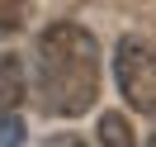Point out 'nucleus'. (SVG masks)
<instances>
[{"mask_svg": "<svg viewBox=\"0 0 156 147\" xmlns=\"http://www.w3.org/2000/svg\"><path fill=\"white\" fill-rule=\"evenodd\" d=\"M33 86L48 114L76 119L99 100V48L80 24H48L33 48Z\"/></svg>", "mask_w": 156, "mask_h": 147, "instance_id": "1", "label": "nucleus"}, {"mask_svg": "<svg viewBox=\"0 0 156 147\" xmlns=\"http://www.w3.org/2000/svg\"><path fill=\"white\" fill-rule=\"evenodd\" d=\"M99 147H137L123 114H99Z\"/></svg>", "mask_w": 156, "mask_h": 147, "instance_id": "4", "label": "nucleus"}, {"mask_svg": "<svg viewBox=\"0 0 156 147\" xmlns=\"http://www.w3.org/2000/svg\"><path fill=\"white\" fill-rule=\"evenodd\" d=\"M48 147H85L80 138H71V133H62V138H48Z\"/></svg>", "mask_w": 156, "mask_h": 147, "instance_id": "7", "label": "nucleus"}, {"mask_svg": "<svg viewBox=\"0 0 156 147\" xmlns=\"http://www.w3.org/2000/svg\"><path fill=\"white\" fill-rule=\"evenodd\" d=\"M114 76L123 100L137 109V114H156V43L151 38H118L114 48Z\"/></svg>", "mask_w": 156, "mask_h": 147, "instance_id": "2", "label": "nucleus"}, {"mask_svg": "<svg viewBox=\"0 0 156 147\" xmlns=\"http://www.w3.org/2000/svg\"><path fill=\"white\" fill-rule=\"evenodd\" d=\"M24 105V67L14 52H0V114H19Z\"/></svg>", "mask_w": 156, "mask_h": 147, "instance_id": "3", "label": "nucleus"}, {"mask_svg": "<svg viewBox=\"0 0 156 147\" xmlns=\"http://www.w3.org/2000/svg\"><path fill=\"white\" fill-rule=\"evenodd\" d=\"M29 24V0H0V33H19Z\"/></svg>", "mask_w": 156, "mask_h": 147, "instance_id": "5", "label": "nucleus"}, {"mask_svg": "<svg viewBox=\"0 0 156 147\" xmlns=\"http://www.w3.org/2000/svg\"><path fill=\"white\" fill-rule=\"evenodd\" d=\"M24 142V119L19 114H0V147H19Z\"/></svg>", "mask_w": 156, "mask_h": 147, "instance_id": "6", "label": "nucleus"}, {"mask_svg": "<svg viewBox=\"0 0 156 147\" xmlns=\"http://www.w3.org/2000/svg\"><path fill=\"white\" fill-rule=\"evenodd\" d=\"M151 147H156V138H151Z\"/></svg>", "mask_w": 156, "mask_h": 147, "instance_id": "8", "label": "nucleus"}]
</instances>
